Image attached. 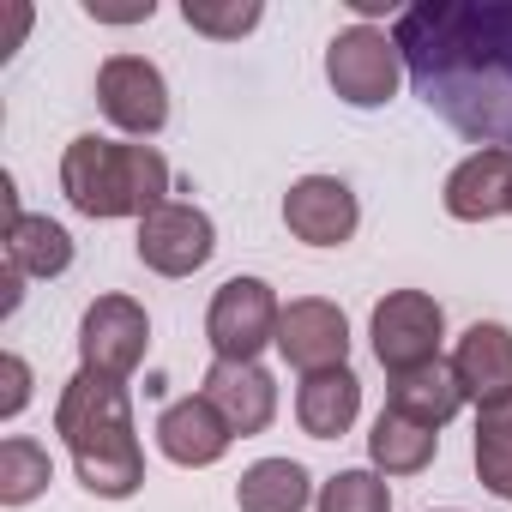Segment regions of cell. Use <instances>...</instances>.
<instances>
[{
    "instance_id": "cell-1",
    "label": "cell",
    "mask_w": 512,
    "mask_h": 512,
    "mask_svg": "<svg viewBox=\"0 0 512 512\" xmlns=\"http://www.w3.org/2000/svg\"><path fill=\"white\" fill-rule=\"evenodd\" d=\"M404 73L476 151H512V7L428 0L392 19Z\"/></svg>"
},
{
    "instance_id": "cell-2",
    "label": "cell",
    "mask_w": 512,
    "mask_h": 512,
    "mask_svg": "<svg viewBox=\"0 0 512 512\" xmlns=\"http://www.w3.org/2000/svg\"><path fill=\"white\" fill-rule=\"evenodd\" d=\"M55 434L97 500H133L145 488V446L133 428V398L121 380L79 368L55 398Z\"/></svg>"
},
{
    "instance_id": "cell-3",
    "label": "cell",
    "mask_w": 512,
    "mask_h": 512,
    "mask_svg": "<svg viewBox=\"0 0 512 512\" xmlns=\"http://www.w3.org/2000/svg\"><path fill=\"white\" fill-rule=\"evenodd\" d=\"M61 193L73 211L109 223V217H151L169 205V163L157 145L139 139H103L79 133L61 157Z\"/></svg>"
},
{
    "instance_id": "cell-4",
    "label": "cell",
    "mask_w": 512,
    "mask_h": 512,
    "mask_svg": "<svg viewBox=\"0 0 512 512\" xmlns=\"http://www.w3.org/2000/svg\"><path fill=\"white\" fill-rule=\"evenodd\" d=\"M404 79L410 73H404L398 37L380 31V25H350V31H338L326 43V85L350 109H386Z\"/></svg>"
},
{
    "instance_id": "cell-5",
    "label": "cell",
    "mask_w": 512,
    "mask_h": 512,
    "mask_svg": "<svg viewBox=\"0 0 512 512\" xmlns=\"http://www.w3.org/2000/svg\"><path fill=\"white\" fill-rule=\"evenodd\" d=\"M284 302L266 278H229L205 308V338L217 362H260L266 344H278Z\"/></svg>"
},
{
    "instance_id": "cell-6",
    "label": "cell",
    "mask_w": 512,
    "mask_h": 512,
    "mask_svg": "<svg viewBox=\"0 0 512 512\" xmlns=\"http://www.w3.org/2000/svg\"><path fill=\"white\" fill-rule=\"evenodd\" d=\"M368 338H374V356H380V368H386V374L428 368V362H440L446 308H440L428 290H392L386 302H374Z\"/></svg>"
},
{
    "instance_id": "cell-7",
    "label": "cell",
    "mask_w": 512,
    "mask_h": 512,
    "mask_svg": "<svg viewBox=\"0 0 512 512\" xmlns=\"http://www.w3.org/2000/svg\"><path fill=\"white\" fill-rule=\"evenodd\" d=\"M151 350V314L133 296H97L79 320V368L103 374V380H133L139 362Z\"/></svg>"
},
{
    "instance_id": "cell-8",
    "label": "cell",
    "mask_w": 512,
    "mask_h": 512,
    "mask_svg": "<svg viewBox=\"0 0 512 512\" xmlns=\"http://www.w3.org/2000/svg\"><path fill=\"white\" fill-rule=\"evenodd\" d=\"M139 266L157 272V278H193L199 266H211V253H217V223L187 205V199H169L157 205L151 217H139Z\"/></svg>"
},
{
    "instance_id": "cell-9",
    "label": "cell",
    "mask_w": 512,
    "mask_h": 512,
    "mask_svg": "<svg viewBox=\"0 0 512 512\" xmlns=\"http://www.w3.org/2000/svg\"><path fill=\"white\" fill-rule=\"evenodd\" d=\"M97 109L127 133V139H151L169 127V85L157 73V61L145 55H109L97 67Z\"/></svg>"
},
{
    "instance_id": "cell-10",
    "label": "cell",
    "mask_w": 512,
    "mask_h": 512,
    "mask_svg": "<svg viewBox=\"0 0 512 512\" xmlns=\"http://www.w3.org/2000/svg\"><path fill=\"white\" fill-rule=\"evenodd\" d=\"M278 356L296 374H326V368H350V320L338 302L326 296H302L284 308L278 320Z\"/></svg>"
},
{
    "instance_id": "cell-11",
    "label": "cell",
    "mask_w": 512,
    "mask_h": 512,
    "mask_svg": "<svg viewBox=\"0 0 512 512\" xmlns=\"http://www.w3.org/2000/svg\"><path fill=\"white\" fill-rule=\"evenodd\" d=\"M284 223L308 247H344L356 235V223H362V205H356L350 181H338V175H302L284 193Z\"/></svg>"
},
{
    "instance_id": "cell-12",
    "label": "cell",
    "mask_w": 512,
    "mask_h": 512,
    "mask_svg": "<svg viewBox=\"0 0 512 512\" xmlns=\"http://www.w3.org/2000/svg\"><path fill=\"white\" fill-rule=\"evenodd\" d=\"M452 374H458L464 404H476V410L506 404L512 398V332L500 320L464 326V338L452 344Z\"/></svg>"
},
{
    "instance_id": "cell-13",
    "label": "cell",
    "mask_w": 512,
    "mask_h": 512,
    "mask_svg": "<svg viewBox=\"0 0 512 512\" xmlns=\"http://www.w3.org/2000/svg\"><path fill=\"white\" fill-rule=\"evenodd\" d=\"M217 416L229 422V434H266L272 416H278V380L260 368V362H211L205 368V386H199Z\"/></svg>"
},
{
    "instance_id": "cell-14",
    "label": "cell",
    "mask_w": 512,
    "mask_h": 512,
    "mask_svg": "<svg viewBox=\"0 0 512 512\" xmlns=\"http://www.w3.org/2000/svg\"><path fill=\"white\" fill-rule=\"evenodd\" d=\"M229 422L217 416V404L205 398V392H193V398H175V404H163V416H157V452L169 458V464H181V470H205V464H217L223 452H229Z\"/></svg>"
},
{
    "instance_id": "cell-15",
    "label": "cell",
    "mask_w": 512,
    "mask_h": 512,
    "mask_svg": "<svg viewBox=\"0 0 512 512\" xmlns=\"http://www.w3.org/2000/svg\"><path fill=\"white\" fill-rule=\"evenodd\" d=\"M446 211L458 223H488L512 211V151H470L452 175H446Z\"/></svg>"
},
{
    "instance_id": "cell-16",
    "label": "cell",
    "mask_w": 512,
    "mask_h": 512,
    "mask_svg": "<svg viewBox=\"0 0 512 512\" xmlns=\"http://www.w3.org/2000/svg\"><path fill=\"white\" fill-rule=\"evenodd\" d=\"M362 416V380L350 368H326V374H302L296 386V422L308 440H338L350 434Z\"/></svg>"
},
{
    "instance_id": "cell-17",
    "label": "cell",
    "mask_w": 512,
    "mask_h": 512,
    "mask_svg": "<svg viewBox=\"0 0 512 512\" xmlns=\"http://www.w3.org/2000/svg\"><path fill=\"white\" fill-rule=\"evenodd\" d=\"M386 410H398V416H410V422H422V428L440 434V428L464 410V392H458L452 362H428V368L392 374V386H386Z\"/></svg>"
},
{
    "instance_id": "cell-18",
    "label": "cell",
    "mask_w": 512,
    "mask_h": 512,
    "mask_svg": "<svg viewBox=\"0 0 512 512\" xmlns=\"http://www.w3.org/2000/svg\"><path fill=\"white\" fill-rule=\"evenodd\" d=\"M235 506L241 512H308L314 506V476L296 458H260V464L241 470Z\"/></svg>"
},
{
    "instance_id": "cell-19",
    "label": "cell",
    "mask_w": 512,
    "mask_h": 512,
    "mask_svg": "<svg viewBox=\"0 0 512 512\" xmlns=\"http://www.w3.org/2000/svg\"><path fill=\"white\" fill-rule=\"evenodd\" d=\"M434 452H440V434H434V428H422V422H410V416H398V410H380V416H374L368 458H374L380 476H416V470L434 464Z\"/></svg>"
},
{
    "instance_id": "cell-20",
    "label": "cell",
    "mask_w": 512,
    "mask_h": 512,
    "mask_svg": "<svg viewBox=\"0 0 512 512\" xmlns=\"http://www.w3.org/2000/svg\"><path fill=\"white\" fill-rule=\"evenodd\" d=\"M7 266L25 272V278H61L73 266V235L55 223V217H19L7 223Z\"/></svg>"
},
{
    "instance_id": "cell-21",
    "label": "cell",
    "mask_w": 512,
    "mask_h": 512,
    "mask_svg": "<svg viewBox=\"0 0 512 512\" xmlns=\"http://www.w3.org/2000/svg\"><path fill=\"white\" fill-rule=\"evenodd\" d=\"M476 482L500 500H512V398L494 404V410H476Z\"/></svg>"
},
{
    "instance_id": "cell-22",
    "label": "cell",
    "mask_w": 512,
    "mask_h": 512,
    "mask_svg": "<svg viewBox=\"0 0 512 512\" xmlns=\"http://www.w3.org/2000/svg\"><path fill=\"white\" fill-rule=\"evenodd\" d=\"M49 476H55V464H49L43 440H31V434L0 440V506H31L49 488Z\"/></svg>"
},
{
    "instance_id": "cell-23",
    "label": "cell",
    "mask_w": 512,
    "mask_h": 512,
    "mask_svg": "<svg viewBox=\"0 0 512 512\" xmlns=\"http://www.w3.org/2000/svg\"><path fill=\"white\" fill-rule=\"evenodd\" d=\"M181 19H187V31H199L211 43H241L253 25L266 19V7L260 0H187Z\"/></svg>"
},
{
    "instance_id": "cell-24",
    "label": "cell",
    "mask_w": 512,
    "mask_h": 512,
    "mask_svg": "<svg viewBox=\"0 0 512 512\" xmlns=\"http://www.w3.org/2000/svg\"><path fill=\"white\" fill-rule=\"evenodd\" d=\"M314 512H392V488L380 470H338L332 482H320Z\"/></svg>"
},
{
    "instance_id": "cell-25",
    "label": "cell",
    "mask_w": 512,
    "mask_h": 512,
    "mask_svg": "<svg viewBox=\"0 0 512 512\" xmlns=\"http://www.w3.org/2000/svg\"><path fill=\"white\" fill-rule=\"evenodd\" d=\"M0 380H7V392H0V416H19L25 404H31V362L19 356V350H7V356H0Z\"/></svg>"
},
{
    "instance_id": "cell-26",
    "label": "cell",
    "mask_w": 512,
    "mask_h": 512,
    "mask_svg": "<svg viewBox=\"0 0 512 512\" xmlns=\"http://www.w3.org/2000/svg\"><path fill=\"white\" fill-rule=\"evenodd\" d=\"M85 13H91V19H103V25H139V19H151L157 7L145 0V7H121V13H115V7H97V0H85Z\"/></svg>"
}]
</instances>
